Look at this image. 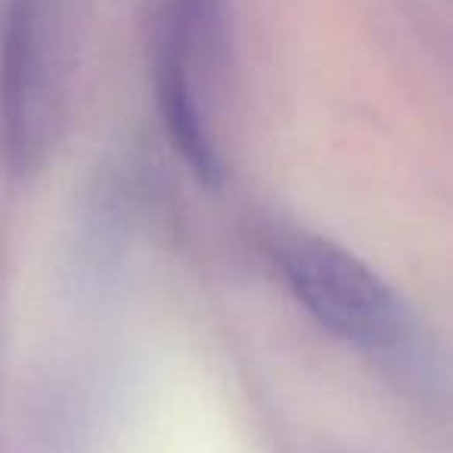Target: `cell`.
<instances>
[{
	"mask_svg": "<svg viewBox=\"0 0 453 453\" xmlns=\"http://www.w3.org/2000/svg\"><path fill=\"white\" fill-rule=\"evenodd\" d=\"M84 0H0V152L22 174L59 134Z\"/></svg>",
	"mask_w": 453,
	"mask_h": 453,
	"instance_id": "6da1fadb",
	"label": "cell"
},
{
	"mask_svg": "<svg viewBox=\"0 0 453 453\" xmlns=\"http://www.w3.org/2000/svg\"><path fill=\"white\" fill-rule=\"evenodd\" d=\"M230 0H156L152 75L158 109L174 146L199 174L218 171L214 100L226 57Z\"/></svg>",
	"mask_w": 453,
	"mask_h": 453,
	"instance_id": "7a4b0ae2",
	"label": "cell"
},
{
	"mask_svg": "<svg viewBox=\"0 0 453 453\" xmlns=\"http://www.w3.org/2000/svg\"><path fill=\"white\" fill-rule=\"evenodd\" d=\"M277 265L296 302L333 339L366 354L407 345L410 314L397 292L366 261L314 234L286 236Z\"/></svg>",
	"mask_w": 453,
	"mask_h": 453,
	"instance_id": "3957f363",
	"label": "cell"
}]
</instances>
